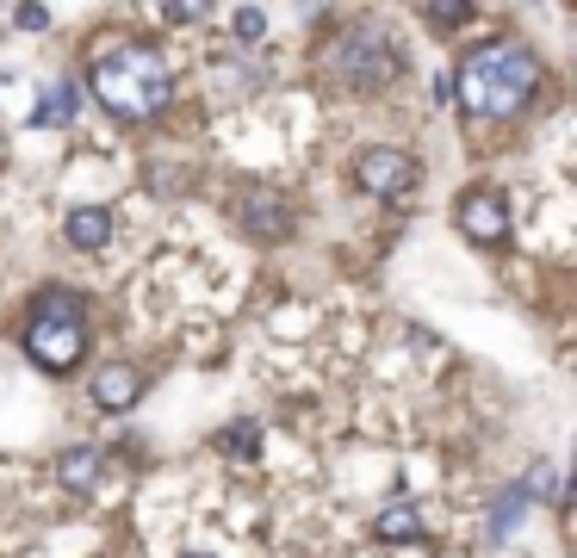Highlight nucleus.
I'll use <instances>...</instances> for the list:
<instances>
[{
  "instance_id": "obj_12",
  "label": "nucleus",
  "mask_w": 577,
  "mask_h": 558,
  "mask_svg": "<svg viewBox=\"0 0 577 558\" xmlns=\"http://www.w3.org/2000/svg\"><path fill=\"white\" fill-rule=\"evenodd\" d=\"M75 112H81V93L75 87H50L44 100L32 106V124H44V131H50V124H69Z\"/></svg>"
},
{
  "instance_id": "obj_2",
  "label": "nucleus",
  "mask_w": 577,
  "mask_h": 558,
  "mask_svg": "<svg viewBox=\"0 0 577 558\" xmlns=\"http://www.w3.org/2000/svg\"><path fill=\"white\" fill-rule=\"evenodd\" d=\"M87 87H94V100L112 112V118L143 124V118H156V112L168 106L174 75H168V62H162L150 44H119V50H100V56H94Z\"/></svg>"
},
{
  "instance_id": "obj_5",
  "label": "nucleus",
  "mask_w": 577,
  "mask_h": 558,
  "mask_svg": "<svg viewBox=\"0 0 577 558\" xmlns=\"http://www.w3.org/2000/svg\"><path fill=\"white\" fill-rule=\"evenodd\" d=\"M354 186L360 193H373V199H404L410 186H416V162H410L404 149L373 143V149L354 155Z\"/></svg>"
},
{
  "instance_id": "obj_15",
  "label": "nucleus",
  "mask_w": 577,
  "mask_h": 558,
  "mask_svg": "<svg viewBox=\"0 0 577 558\" xmlns=\"http://www.w3.org/2000/svg\"><path fill=\"white\" fill-rule=\"evenodd\" d=\"M522 490H528V496H546V503H559V472L540 459V465L528 472V484H522Z\"/></svg>"
},
{
  "instance_id": "obj_9",
  "label": "nucleus",
  "mask_w": 577,
  "mask_h": 558,
  "mask_svg": "<svg viewBox=\"0 0 577 558\" xmlns=\"http://www.w3.org/2000/svg\"><path fill=\"white\" fill-rule=\"evenodd\" d=\"M373 534H379L385 546H416V540H422V509L410 503V496H398V503H385V509H379Z\"/></svg>"
},
{
  "instance_id": "obj_18",
  "label": "nucleus",
  "mask_w": 577,
  "mask_h": 558,
  "mask_svg": "<svg viewBox=\"0 0 577 558\" xmlns=\"http://www.w3.org/2000/svg\"><path fill=\"white\" fill-rule=\"evenodd\" d=\"M13 19H19V25H25V31H44V25H50V13H44V7H19Z\"/></svg>"
},
{
  "instance_id": "obj_10",
  "label": "nucleus",
  "mask_w": 577,
  "mask_h": 558,
  "mask_svg": "<svg viewBox=\"0 0 577 558\" xmlns=\"http://www.w3.org/2000/svg\"><path fill=\"white\" fill-rule=\"evenodd\" d=\"M63 236H69V248H106L112 242V211L106 205H81V211H69V224H63Z\"/></svg>"
},
{
  "instance_id": "obj_7",
  "label": "nucleus",
  "mask_w": 577,
  "mask_h": 558,
  "mask_svg": "<svg viewBox=\"0 0 577 558\" xmlns=\"http://www.w3.org/2000/svg\"><path fill=\"white\" fill-rule=\"evenodd\" d=\"M243 230L255 236V242H286L292 236V205L274 193V186H255V193H243Z\"/></svg>"
},
{
  "instance_id": "obj_17",
  "label": "nucleus",
  "mask_w": 577,
  "mask_h": 558,
  "mask_svg": "<svg viewBox=\"0 0 577 558\" xmlns=\"http://www.w3.org/2000/svg\"><path fill=\"white\" fill-rule=\"evenodd\" d=\"M422 19H429V25H466L472 7H422Z\"/></svg>"
},
{
  "instance_id": "obj_14",
  "label": "nucleus",
  "mask_w": 577,
  "mask_h": 558,
  "mask_svg": "<svg viewBox=\"0 0 577 558\" xmlns=\"http://www.w3.org/2000/svg\"><path fill=\"white\" fill-rule=\"evenodd\" d=\"M522 509H528V490L515 484V490L497 503V515H491V546H503V540H509V527H515V515H522Z\"/></svg>"
},
{
  "instance_id": "obj_11",
  "label": "nucleus",
  "mask_w": 577,
  "mask_h": 558,
  "mask_svg": "<svg viewBox=\"0 0 577 558\" xmlns=\"http://www.w3.org/2000/svg\"><path fill=\"white\" fill-rule=\"evenodd\" d=\"M94 478H100V447H87V441L56 459V484H63V490H87Z\"/></svg>"
},
{
  "instance_id": "obj_4",
  "label": "nucleus",
  "mask_w": 577,
  "mask_h": 558,
  "mask_svg": "<svg viewBox=\"0 0 577 558\" xmlns=\"http://www.w3.org/2000/svg\"><path fill=\"white\" fill-rule=\"evenodd\" d=\"M323 69H329V81L348 87V93H379L404 75V56H398V44H391L385 31H348V38H336Z\"/></svg>"
},
{
  "instance_id": "obj_16",
  "label": "nucleus",
  "mask_w": 577,
  "mask_h": 558,
  "mask_svg": "<svg viewBox=\"0 0 577 558\" xmlns=\"http://www.w3.org/2000/svg\"><path fill=\"white\" fill-rule=\"evenodd\" d=\"M230 25H236V38H243V44H255V38L267 31V13H261V7H236Z\"/></svg>"
},
{
  "instance_id": "obj_8",
  "label": "nucleus",
  "mask_w": 577,
  "mask_h": 558,
  "mask_svg": "<svg viewBox=\"0 0 577 558\" xmlns=\"http://www.w3.org/2000/svg\"><path fill=\"white\" fill-rule=\"evenodd\" d=\"M137 397H143V372L131 366V360H112V366L94 372V410H106V416H125Z\"/></svg>"
},
{
  "instance_id": "obj_6",
  "label": "nucleus",
  "mask_w": 577,
  "mask_h": 558,
  "mask_svg": "<svg viewBox=\"0 0 577 558\" xmlns=\"http://www.w3.org/2000/svg\"><path fill=\"white\" fill-rule=\"evenodd\" d=\"M453 224H460L466 242L503 248L509 242V199H503L497 186H472L466 199H460V211H453Z\"/></svg>"
},
{
  "instance_id": "obj_3",
  "label": "nucleus",
  "mask_w": 577,
  "mask_h": 558,
  "mask_svg": "<svg viewBox=\"0 0 577 558\" xmlns=\"http://www.w3.org/2000/svg\"><path fill=\"white\" fill-rule=\"evenodd\" d=\"M25 360H32L38 372H50V379H63V372H75L81 360H87V310H81V298L69 292V286H44L32 304V317H25Z\"/></svg>"
},
{
  "instance_id": "obj_1",
  "label": "nucleus",
  "mask_w": 577,
  "mask_h": 558,
  "mask_svg": "<svg viewBox=\"0 0 577 558\" xmlns=\"http://www.w3.org/2000/svg\"><path fill=\"white\" fill-rule=\"evenodd\" d=\"M453 87H460V100H466L472 118H509V112H522L534 100V87H540V62H534L528 44H515V38H491V44L466 50Z\"/></svg>"
},
{
  "instance_id": "obj_13",
  "label": "nucleus",
  "mask_w": 577,
  "mask_h": 558,
  "mask_svg": "<svg viewBox=\"0 0 577 558\" xmlns=\"http://www.w3.org/2000/svg\"><path fill=\"white\" fill-rule=\"evenodd\" d=\"M218 453H230V459H255V453H261V428H255V422H230V428L218 434Z\"/></svg>"
}]
</instances>
